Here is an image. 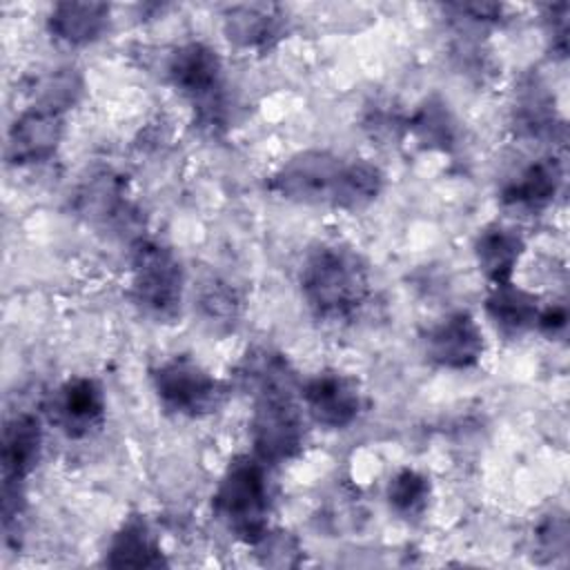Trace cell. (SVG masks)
<instances>
[{
    "label": "cell",
    "mask_w": 570,
    "mask_h": 570,
    "mask_svg": "<svg viewBox=\"0 0 570 570\" xmlns=\"http://www.w3.org/2000/svg\"><path fill=\"white\" fill-rule=\"evenodd\" d=\"M243 379L254 390L249 432L263 463H285L305 445V419L294 399V374L287 361L272 352L247 356Z\"/></svg>",
    "instance_id": "1"
},
{
    "label": "cell",
    "mask_w": 570,
    "mask_h": 570,
    "mask_svg": "<svg viewBox=\"0 0 570 570\" xmlns=\"http://www.w3.org/2000/svg\"><path fill=\"white\" fill-rule=\"evenodd\" d=\"M301 294L316 318L350 321L370 296L367 263L352 247L321 245L301 267Z\"/></svg>",
    "instance_id": "2"
},
{
    "label": "cell",
    "mask_w": 570,
    "mask_h": 570,
    "mask_svg": "<svg viewBox=\"0 0 570 570\" xmlns=\"http://www.w3.org/2000/svg\"><path fill=\"white\" fill-rule=\"evenodd\" d=\"M269 483L263 461L236 456L220 476L214 497V517L240 541L256 546L269 532Z\"/></svg>",
    "instance_id": "3"
},
{
    "label": "cell",
    "mask_w": 570,
    "mask_h": 570,
    "mask_svg": "<svg viewBox=\"0 0 570 570\" xmlns=\"http://www.w3.org/2000/svg\"><path fill=\"white\" fill-rule=\"evenodd\" d=\"M185 272L167 245L140 238L131 252V298L136 307L158 321L171 323L180 316Z\"/></svg>",
    "instance_id": "4"
},
{
    "label": "cell",
    "mask_w": 570,
    "mask_h": 570,
    "mask_svg": "<svg viewBox=\"0 0 570 570\" xmlns=\"http://www.w3.org/2000/svg\"><path fill=\"white\" fill-rule=\"evenodd\" d=\"M171 85L191 102L200 127L216 131L225 125L223 62L205 42L180 45L167 65Z\"/></svg>",
    "instance_id": "5"
},
{
    "label": "cell",
    "mask_w": 570,
    "mask_h": 570,
    "mask_svg": "<svg viewBox=\"0 0 570 570\" xmlns=\"http://www.w3.org/2000/svg\"><path fill=\"white\" fill-rule=\"evenodd\" d=\"M347 165L350 160L330 151H301L272 176L269 189L294 203L341 207Z\"/></svg>",
    "instance_id": "6"
},
{
    "label": "cell",
    "mask_w": 570,
    "mask_h": 570,
    "mask_svg": "<svg viewBox=\"0 0 570 570\" xmlns=\"http://www.w3.org/2000/svg\"><path fill=\"white\" fill-rule=\"evenodd\" d=\"M151 383L165 410L180 416H203L223 401V385L194 358L171 356L151 372Z\"/></svg>",
    "instance_id": "7"
},
{
    "label": "cell",
    "mask_w": 570,
    "mask_h": 570,
    "mask_svg": "<svg viewBox=\"0 0 570 570\" xmlns=\"http://www.w3.org/2000/svg\"><path fill=\"white\" fill-rule=\"evenodd\" d=\"M62 134V111L36 105L13 120L7 136V160L11 165L45 163L56 154Z\"/></svg>",
    "instance_id": "8"
},
{
    "label": "cell",
    "mask_w": 570,
    "mask_h": 570,
    "mask_svg": "<svg viewBox=\"0 0 570 570\" xmlns=\"http://www.w3.org/2000/svg\"><path fill=\"white\" fill-rule=\"evenodd\" d=\"M309 416L330 430H343L361 414V392L352 379L338 372H318L301 387Z\"/></svg>",
    "instance_id": "9"
},
{
    "label": "cell",
    "mask_w": 570,
    "mask_h": 570,
    "mask_svg": "<svg viewBox=\"0 0 570 570\" xmlns=\"http://www.w3.org/2000/svg\"><path fill=\"white\" fill-rule=\"evenodd\" d=\"M483 350V332L468 312L445 316L425 334V354L439 367L468 370L481 361Z\"/></svg>",
    "instance_id": "10"
},
{
    "label": "cell",
    "mask_w": 570,
    "mask_h": 570,
    "mask_svg": "<svg viewBox=\"0 0 570 570\" xmlns=\"http://www.w3.org/2000/svg\"><path fill=\"white\" fill-rule=\"evenodd\" d=\"M105 392L98 381L76 376L62 383L51 401V419L69 439H85L105 421Z\"/></svg>",
    "instance_id": "11"
},
{
    "label": "cell",
    "mask_w": 570,
    "mask_h": 570,
    "mask_svg": "<svg viewBox=\"0 0 570 570\" xmlns=\"http://www.w3.org/2000/svg\"><path fill=\"white\" fill-rule=\"evenodd\" d=\"M42 448V428L40 421L29 414H16L7 421L2 432V483H20L33 472L40 459Z\"/></svg>",
    "instance_id": "12"
},
{
    "label": "cell",
    "mask_w": 570,
    "mask_h": 570,
    "mask_svg": "<svg viewBox=\"0 0 570 570\" xmlns=\"http://www.w3.org/2000/svg\"><path fill=\"white\" fill-rule=\"evenodd\" d=\"M227 38L243 49H269L285 33V13L278 4H236L225 13Z\"/></svg>",
    "instance_id": "13"
},
{
    "label": "cell",
    "mask_w": 570,
    "mask_h": 570,
    "mask_svg": "<svg viewBox=\"0 0 570 570\" xmlns=\"http://www.w3.org/2000/svg\"><path fill=\"white\" fill-rule=\"evenodd\" d=\"M160 543L142 514H129L109 541L105 566L109 568H160Z\"/></svg>",
    "instance_id": "14"
},
{
    "label": "cell",
    "mask_w": 570,
    "mask_h": 570,
    "mask_svg": "<svg viewBox=\"0 0 570 570\" xmlns=\"http://www.w3.org/2000/svg\"><path fill=\"white\" fill-rule=\"evenodd\" d=\"M561 183H563L561 163L552 156L539 158L503 187L501 200L517 209L539 212L554 200V196L561 189Z\"/></svg>",
    "instance_id": "15"
},
{
    "label": "cell",
    "mask_w": 570,
    "mask_h": 570,
    "mask_svg": "<svg viewBox=\"0 0 570 570\" xmlns=\"http://www.w3.org/2000/svg\"><path fill=\"white\" fill-rule=\"evenodd\" d=\"M109 22L105 2H58L51 7L47 27L53 38L80 47L98 40Z\"/></svg>",
    "instance_id": "16"
},
{
    "label": "cell",
    "mask_w": 570,
    "mask_h": 570,
    "mask_svg": "<svg viewBox=\"0 0 570 570\" xmlns=\"http://www.w3.org/2000/svg\"><path fill=\"white\" fill-rule=\"evenodd\" d=\"M474 254L479 269L492 285L508 283L512 281V272L523 254V238L510 227L490 225L479 234Z\"/></svg>",
    "instance_id": "17"
},
{
    "label": "cell",
    "mask_w": 570,
    "mask_h": 570,
    "mask_svg": "<svg viewBox=\"0 0 570 570\" xmlns=\"http://www.w3.org/2000/svg\"><path fill=\"white\" fill-rule=\"evenodd\" d=\"M485 312L503 334H521L537 325L541 309L534 294L508 281L492 285V292L485 298Z\"/></svg>",
    "instance_id": "18"
},
{
    "label": "cell",
    "mask_w": 570,
    "mask_h": 570,
    "mask_svg": "<svg viewBox=\"0 0 570 570\" xmlns=\"http://www.w3.org/2000/svg\"><path fill=\"white\" fill-rule=\"evenodd\" d=\"M80 212L87 214L91 220L116 227L127 225V218L131 216V207L125 198L122 183L118 176L102 171L80 189Z\"/></svg>",
    "instance_id": "19"
},
{
    "label": "cell",
    "mask_w": 570,
    "mask_h": 570,
    "mask_svg": "<svg viewBox=\"0 0 570 570\" xmlns=\"http://www.w3.org/2000/svg\"><path fill=\"white\" fill-rule=\"evenodd\" d=\"M557 111L548 91L530 80L514 105V127L523 138H552L557 129Z\"/></svg>",
    "instance_id": "20"
},
{
    "label": "cell",
    "mask_w": 570,
    "mask_h": 570,
    "mask_svg": "<svg viewBox=\"0 0 570 570\" xmlns=\"http://www.w3.org/2000/svg\"><path fill=\"white\" fill-rule=\"evenodd\" d=\"M407 125L428 147L450 149L456 142V122L448 105L439 98H428L407 120Z\"/></svg>",
    "instance_id": "21"
},
{
    "label": "cell",
    "mask_w": 570,
    "mask_h": 570,
    "mask_svg": "<svg viewBox=\"0 0 570 570\" xmlns=\"http://www.w3.org/2000/svg\"><path fill=\"white\" fill-rule=\"evenodd\" d=\"M430 492V479L425 474L403 468L387 483V503L399 517L414 519L425 512Z\"/></svg>",
    "instance_id": "22"
},
{
    "label": "cell",
    "mask_w": 570,
    "mask_h": 570,
    "mask_svg": "<svg viewBox=\"0 0 570 570\" xmlns=\"http://www.w3.org/2000/svg\"><path fill=\"white\" fill-rule=\"evenodd\" d=\"M80 89H82V82L73 71H69V69L58 71L53 76H47L40 82V102L38 105L62 111L65 107H69L76 100Z\"/></svg>",
    "instance_id": "23"
},
{
    "label": "cell",
    "mask_w": 570,
    "mask_h": 570,
    "mask_svg": "<svg viewBox=\"0 0 570 570\" xmlns=\"http://www.w3.org/2000/svg\"><path fill=\"white\" fill-rule=\"evenodd\" d=\"M534 548L548 559L563 557L568 550V521L561 514L546 517L534 530Z\"/></svg>",
    "instance_id": "24"
},
{
    "label": "cell",
    "mask_w": 570,
    "mask_h": 570,
    "mask_svg": "<svg viewBox=\"0 0 570 570\" xmlns=\"http://www.w3.org/2000/svg\"><path fill=\"white\" fill-rule=\"evenodd\" d=\"M258 554L267 566H296L298 563V541L287 532H267L258 543Z\"/></svg>",
    "instance_id": "25"
},
{
    "label": "cell",
    "mask_w": 570,
    "mask_h": 570,
    "mask_svg": "<svg viewBox=\"0 0 570 570\" xmlns=\"http://www.w3.org/2000/svg\"><path fill=\"white\" fill-rule=\"evenodd\" d=\"M200 305L207 314V318H220V316H234L236 309V298L234 292H229L223 283H212L203 296H200Z\"/></svg>",
    "instance_id": "26"
},
{
    "label": "cell",
    "mask_w": 570,
    "mask_h": 570,
    "mask_svg": "<svg viewBox=\"0 0 570 570\" xmlns=\"http://www.w3.org/2000/svg\"><path fill=\"white\" fill-rule=\"evenodd\" d=\"M548 33L552 38V49L557 53H566V45H568V4H552L548 7Z\"/></svg>",
    "instance_id": "27"
},
{
    "label": "cell",
    "mask_w": 570,
    "mask_h": 570,
    "mask_svg": "<svg viewBox=\"0 0 570 570\" xmlns=\"http://www.w3.org/2000/svg\"><path fill=\"white\" fill-rule=\"evenodd\" d=\"M537 325L541 332H546L548 336H557V334H563L566 332V325H568V312L563 305H550L546 309L539 312V318H537Z\"/></svg>",
    "instance_id": "28"
}]
</instances>
